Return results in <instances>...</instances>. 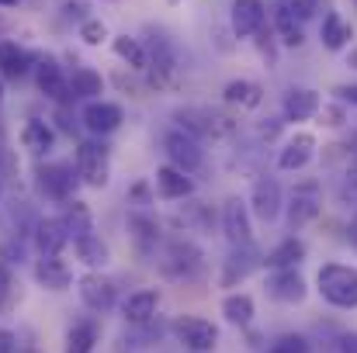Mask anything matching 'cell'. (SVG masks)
Masks as SVG:
<instances>
[{
  "mask_svg": "<svg viewBox=\"0 0 357 353\" xmlns=\"http://www.w3.org/2000/svg\"><path fill=\"white\" fill-rule=\"evenodd\" d=\"M319 215V201L309 194V191H298L295 198H291V205H288V226L291 229H302L305 222H312Z\"/></svg>",
  "mask_w": 357,
  "mask_h": 353,
  "instance_id": "cell-32",
  "label": "cell"
},
{
  "mask_svg": "<svg viewBox=\"0 0 357 353\" xmlns=\"http://www.w3.org/2000/svg\"><path fill=\"white\" fill-rule=\"evenodd\" d=\"M156 308H160V288H142V291H135V295L125 298L121 315L132 326H149L153 315H156Z\"/></svg>",
  "mask_w": 357,
  "mask_h": 353,
  "instance_id": "cell-17",
  "label": "cell"
},
{
  "mask_svg": "<svg viewBox=\"0 0 357 353\" xmlns=\"http://www.w3.org/2000/svg\"><path fill=\"white\" fill-rule=\"evenodd\" d=\"M80 38H84L87 45H101V42L108 38V24H105L101 17H84V21H80Z\"/></svg>",
  "mask_w": 357,
  "mask_h": 353,
  "instance_id": "cell-34",
  "label": "cell"
},
{
  "mask_svg": "<svg viewBox=\"0 0 357 353\" xmlns=\"http://www.w3.org/2000/svg\"><path fill=\"white\" fill-rule=\"evenodd\" d=\"M73 249H77L80 263H87L91 270H101V267H108V260H112L108 242L98 233H87V235H80V239H73Z\"/></svg>",
  "mask_w": 357,
  "mask_h": 353,
  "instance_id": "cell-27",
  "label": "cell"
},
{
  "mask_svg": "<svg viewBox=\"0 0 357 353\" xmlns=\"http://www.w3.org/2000/svg\"><path fill=\"white\" fill-rule=\"evenodd\" d=\"M316 291L333 308H357V267L351 263H323L316 274Z\"/></svg>",
  "mask_w": 357,
  "mask_h": 353,
  "instance_id": "cell-1",
  "label": "cell"
},
{
  "mask_svg": "<svg viewBox=\"0 0 357 353\" xmlns=\"http://www.w3.org/2000/svg\"><path fill=\"white\" fill-rule=\"evenodd\" d=\"M340 353H357V333H347L340 340Z\"/></svg>",
  "mask_w": 357,
  "mask_h": 353,
  "instance_id": "cell-42",
  "label": "cell"
},
{
  "mask_svg": "<svg viewBox=\"0 0 357 353\" xmlns=\"http://www.w3.org/2000/svg\"><path fill=\"white\" fill-rule=\"evenodd\" d=\"M267 298L281 301V305H302L309 298V284L305 277L298 274V267H288V270H271L267 277Z\"/></svg>",
  "mask_w": 357,
  "mask_h": 353,
  "instance_id": "cell-10",
  "label": "cell"
},
{
  "mask_svg": "<svg viewBox=\"0 0 357 353\" xmlns=\"http://www.w3.org/2000/svg\"><path fill=\"white\" fill-rule=\"evenodd\" d=\"M31 66H35V59L17 42H0V77L3 80H21L31 73Z\"/></svg>",
  "mask_w": 357,
  "mask_h": 353,
  "instance_id": "cell-24",
  "label": "cell"
},
{
  "mask_svg": "<svg viewBox=\"0 0 357 353\" xmlns=\"http://www.w3.org/2000/svg\"><path fill=\"white\" fill-rule=\"evenodd\" d=\"M21 146H24L28 152H35V156H45V152L56 146V132H52V125L42 121V118L24 121V128H21Z\"/></svg>",
  "mask_w": 357,
  "mask_h": 353,
  "instance_id": "cell-26",
  "label": "cell"
},
{
  "mask_svg": "<svg viewBox=\"0 0 357 353\" xmlns=\"http://www.w3.org/2000/svg\"><path fill=\"white\" fill-rule=\"evenodd\" d=\"M354 7H357V0H354Z\"/></svg>",
  "mask_w": 357,
  "mask_h": 353,
  "instance_id": "cell-47",
  "label": "cell"
},
{
  "mask_svg": "<svg viewBox=\"0 0 357 353\" xmlns=\"http://www.w3.org/2000/svg\"><path fill=\"white\" fill-rule=\"evenodd\" d=\"M267 353H309V340L298 333H288V336H278Z\"/></svg>",
  "mask_w": 357,
  "mask_h": 353,
  "instance_id": "cell-37",
  "label": "cell"
},
{
  "mask_svg": "<svg viewBox=\"0 0 357 353\" xmlns=\"http://www.w3.org/2000/svg\"><path fill=\"white\" fill-rule=\"evenodd\" d=\"M267 21V7L264 0H233V10H229V24H233V35L236 38H253Z\"/></svg>",
  "mask_w": 357,
  "mask_h": 353,
  "instance_id": "cell-14",
  "label": "cell"
},
{
  "mask_svg": "<svg viewBox=\"0 0 357 353\" xmlns=\"http://www.w3.org/2000/svg\"><path fill=\"white\" fill-rule=\"evenodd\" d=\"M21 0H0V7H17Z\"/></svg>",
  "mask_w": 357,
  "mask_h": 353,
  "instance_id": "cell-44",
  "label": "cell"
},
{
  "mask_svg": "<svg viewBox=\"0 0 357 353\" xmlns=\"http://www.w3.org/2000/svg\"><path fill=\"white\" fill-rule=\"evenodd\" d=\"M333 97H337L340 104H347V108H357V80L354 84H340V87L333 91Z\"/></svg>",
  "mask_w": 357,
  "mask_h": 353,
  "instance_id": "cell-40",
  "label": "cell"
},
{
  "mask_svg": "<svg viewBox=\"0 0 357 353\" xmlns=\"http://www.w3.org/2000/svg\"><path fill=\"white\" fill-rule=\"evenodd\" d=\"M177 128H184L188 135L195 139H222L233 132V121L226 115H215V111H205V108H184L177 111Z\"/></svg>",
  "mask_w": 357,
  "mask_h": 353,
  "instance_id": "cell-7",
  "label": "cell"
},
{
  "mask_svg": "<svg viewBox=\"0 0 357 353\" xmlns=\"http://www.w3.org/2000/svg\"><path fill=\"white\" fill-rule=\"evenodd\" d=\"M77 177L87 184V187H108L112 180V159H108V149L105 146H94V142H80L77 146Z\"/></svg>",
  "mask_w": 357,
  "mask_h": 353,
  "instance_id": "cell-4",
  "label": "cell"
},
{
  "mask_svg": "<svg viewBox=\"0 0 357 353\" xmlns=\"http://www.w3.org/2000/svg\"><path fill=\"white\" fill-rule=\"evenodd\" d=\"M316 149H319V142H316L312 132H295V135L281 146V152H278V170H284V173L305 170V166L312 163Z\"/></svg>",
  "mask_w": 357,
  "mask_h": 353,
  "instance_id": "cell-11",
  "label": "cell"
},
{
  "mask_svg": "<svg viewBox=\"0 0 357 353\" xmlns=\"http://www.w3.org/2000/svg\"><path fill=\"white\" fill-rule=\"evenodd\" d=\"M10 295H14V274H10V267L0 260V308L10 305Z\"/></svg>",
  "mask_w": 357,
  "mask_h": 353,
  "instance_id": "cell-39",
  "label": "cell"
},
{
  "mask_svg": "<svg viewBox=\"0 0 357 353\" xmlns=\"http://www.w3.org/2000/svg\"><path fill=\"white\" fill-rule=\"evenodd\" d=\"M319 38H323V49L340 52V49H347V45L354 42V24H351V21H344L337 10H326L323 28H319Z\"/></svg>",
  "mask_w": 357,
  "mask_h": 353,
  "instance_id": "cell-19",
  "label": "cell"
},
{
  "mask_svg": "<svg viewBox=\"0 0 357 353\" xmlns=\"http://www.w3.org/2000/svg\"><path fill=\"white\" fill-rule=\"evenodd\" d=\"M347 239H351V246H354V249H357V219H354V222H351V229H347Z\"/></svg>",
  "mask_w": 357,
  "mask_h": 353,
  "instance_id": "cell-43",
  "label": "cell"
},
{
  "mask_svg": "<svg viewBox=\"0 0 357 353\" xmlns=\"http://www.w3.org/2000/svg\"><path fill=\"white\" fill-rule=\"evenodd\" d=\"M351 66L357 70V49H351Z\"/></svg>",
  "mask_w": 357,
  "mask_h": 353,
  "instance_id": "cell-45",
  "label": "cell"
},
{
  "mask_svg": "<svg viewBox=\"0 0 357 353\" xmlns=\"http://www.w3.org/2000/svg\"><path fill=\"white\" fill-rule=\"evenodd\" d=\"M80 121H84V128L91 132V135H112V132H119L121 121H125V111H121L119 104H112V101H87L84 104V111H80Z\"/></svg>",
  "mask_w": 357,
  "mask_h": 353,
  "instance_id": "cell-13",
  "label": "cell"
},
{
  "mask_svg": "<svg viewBox=\"0 0 357 353\" xmlns=\"http://www.w3.org/2000/svg\"><path fill=\"white\" fill-rule=\"evenodd\" d=\"M31 235H35V249H38V256H59L63 246L70 242V235H66V229H63L59 219H38Z\"/></svg>",
  "mask_w": 357,
  "mask_h": 353,
  "instance_id": "cell-18",
  "label": "cell"
},
{
  "mask_svg": "<svg viewBox=\"0 0 357 353\" xmlns=\"http://www.w3.org/2000/svg\"><path fill=\"white\" fill-rule=\"evenodd\" d=\"M170 333L184 350L191 353H212L219 347V326L202 319V315H177L170 322Z\"/></svg>",
  "mask_w": 357,
  "mask_h": 353,
  "instance_id": "cell-2",
  "label": "cell"
},
{
  "mask_svg": "<svg viewBox=\"0 0 357 353\" xmlns=\"http://www.w3.org/2000/svg\"><path fill=\"white\" fill-rule=\"evenodd\" d=\"M319 104H323L319 91H312V87H291L284 94V101H281V115H284V121H309V118L319 115Z\"/></svg>",
  "mask_w": 357,
  "mask_h": 353,
  "instance_id": "cell-15",
  "label": "cell"
},
{
  "mask_svg": "<svg viewBox=\"0 0 357 353\" xmlns=\"http://www.w3.org/2000/svg\"><path fill=\"white\" fill-rule=\"evenodd\" d=\"M222 101L239 108V111H253V108L264 104V87L253 84V80H229L222 87Z\"/></svg>",
  "mask_w": 357,
  "mask_h": 353,
  "instance_id": "cell-22",
  "label": "cell"
},
{
  "mask_svg": "<svg viewBox=\"0 0 357 353\" xmlns=\"http://www.w3.org/2000/svg\"><path fill=\"white\" fill-rule=\"evenodd\" d=\"M112 49H115V56H119L121 63H128L132 70H146L149 66V52H146V45L139 42V38H128V35H115L112 38Z\"/></svg>",
  "mask_w": 357,
  "mask_h": 353,
  "instance_id": "cell-30",
  "label": "cell"
},
{
  "mask_svg": "<svg viewBox=\"0 0 357 353\" xmlns=\"http://www.w3.org/2000/svg\"><path fill=\"white\" fill-rule=\"evenodd\" d=\"M66 80H70L73 101H77V97H84V101H98V97L105 94V77H101L98 70H91V66H77Z\"/></svg>",
  "mask_w": 357,
  "mask_h": 353,
  "instance_id": "cell-28",
  "label": "cell"
},
{
  "mask_svg": "<svg viewBox=\"0 0 357 353\" xmlns=\"http://www.w3.org/2000/svg\"><path fill=\"white\" fill-rule=\"evenodd\" d=\"M163 152L170 159V166L184 170V173H198L205 166V149L195 135H188L184 128H167L163 132Z\"/></svg>",
  "mask_w": 357,
  "mask_h": 353,
  "instance_id": "cell-3",
  "label": "cell"
},
{
  "mask_svg": "<svg viewBox=\"0 0 357 353\" xmlns=\"http://www.w3.org/2000/svg\"><path fill=\"white\" fill-rule=\"evenodd\" d=\"M98 343V326L94 322H77L66 333V350L63 353H91Z\"/></svg>",
  "mask_w": 357,
  "mask_h": 353,
  "instance_id": "cell-33",
  "label": "cell"
},
{
  "mask_svg": "<svg viewBox=\"0 0 357 353\" xmlns=\"http://www.w3.org/2000/svg\"><path fill=\"white\" fill-rule=\"evenodd\" d=\"M319 118H323V125H330V128H340V125H347L351 118H347V104H319Z\"/></svg>",
  "mask_w": 357,
  "mask_h": 353,
  "instance_id": "cell-38",
  "label": "cell"
},
{
  "mask_svg": "<svg viewBox=\"0 0 357 353\" xmlns=\"http://www.w3.org/2000/svg\"><path fill=\"white\" fill-rule=\"evenodd\" d=\"M132 229H135V239H139V246H153L156 239H160V229H156V222L153 219H146V215H132V222H128Z\"/></svg>",
  "mask_w": 357,
  "mask_h": 353,
  "instance_id": "cell-35",
  "label": "cell"
},
{
  "mask_svg": "<svg viewBox=\"0 0 357 353\" xmlns=\"http://www.w3.org/2000/svg\"><path fill=\"white\" fill-rule=\"evenodd\" d=\"M77 184H80V177H77L73 163H45V166H38V191L49 201H70Z\"/></svg>",
  "mask_w": 357,
  "mask_h": 353,
  "instance_id": "cell-6",
  "label": "cell"
},
{
  "mask_svg": "<svg viewBox=\"0 0 357 353\" xmlns=\"http://www.w3.org/2000/svg\"><path fill=\"white\" fill-rule=\"evenodd\" d=\"M14 343H17V336L7 333V329H0V353H14Z\"/></svg>",
  "mask_w": 357,
  "mask_h": 353,
  "instance_id": "cell-41",
  "label": "cell"
},
{
  "mask_svg": "<svg viewBox=\"0 0 357 353\" xmlns=\"http://www.w3.org/2000/svg\"><path fill=\"white\" fill-rule=\"evenodd\" d=\"M274 35H278V38H281V45H288V49H298V45L305 42L302 21H298V17H291V14L284 10V3L274 10Z\"/></svg>",
  "mask_w": 357,
  "mask_h": 353,
  "instance_id": "cell-31",
  "label": "cell"
},
{
  "mask_svg": "<svg viewBox=\"0 0 357 353\" xmlns=\"http://www.w3.org/2000/svg\"><path fill=\"white\" fill-rule=\"evenodd\" d=\"M250 215L257 219V222H264V226H271V222H278L281 219V212H284V194H281V184L274 180V177H260L257 184H253V191H250Z\"/></svg>",
  "mask_w": 357,
  "mask_h": 353,
  "instance_id": "cell-5",
  "label": "cell"
},
{
  "mask_svg": "<svg viewBox=\"0 0 357 353\" xmlns=\"http://www.w3.org/2000/svg\"><path fill=\"white\" fill-rule=\"evenodd\" d=\"M156 194L163 201H184V198L195 194V180H191V173H184V170L167 163V166L156 170Z\"/></svg>",
  "mask_w": 357,
  "mask_h": 353,
  "instance_id": "cell-16",
  "label": "cell"
},
{
  "mask_svg": "<svg viewBox=\"0 0 357 353\" xmlns=\"http://www.w3.org/2000/svg\"><path fill=\"white\" fill-rule=\"evenodd\" d=\"M59 222H63V229H66V235H70V242L80 239V235L94 233V215H91V208H87L84 201H77V198L63 201V215H59Z\"/></svg>",
  "mask_w": 357,
  "mask_h": 353,
  "instance_id": "cell-25",
  "label": "cell"
},
{
  "mask_svg": "<svg viewBox=\"0 0 357 353\" xmlns=\"http://www.w3.org/2000/svg\"><path fill=\"white\" fill-rule=\"evenodd\" d=\"M77 291H80V301L91 308V312H108L115 308V298H119V288L112 277H105L101 270H91L77 281Z\"/></svg>",
  "mask_w": 357,
  "mask_h": 353,
  "instance_id": "cell-9",
  "label": "cell"
},
{
  "mask_svg": "<svg viewBox=\"0 0 357 353\" xmlns=\"http://www.w3.org/2000/svg\"><path fill=\"white\" fill-rule=\"evenodd\" d=\"M222 233L233 246H253V215H250L246 201L229 198L222 205Z\"/></svg>",
  "mask_w": 357,
  "mask_h": 353,
  "instance_id": "cell-12",
  "label": "cell"
},
{
  "mask_svg": "<svg viewBox=\"0 0 357 353\" xmlns=\"http://www.w3.org/2000/svg\"><path fill=\"white\" fill-rule=\"evenodd\" d=\"M222 315H226L229 326L246 329V326L253 322V315H257V305H253V298H250L246 291H233V295L222 298Z\"/></svg>",
  "mask_w": 357,
  "mask_h": 353,
  "instance_id": "cell-29",
  "label": "cell"
},
{
  "mask_svg": "<svg viewBox=\"0 0 357 353\" xmlns=\"http://www.w3.org/2000/svg\"><path fill=\"white\" fill-rule=\"evenodd\" d=\"M35 281H38L42 288H49V291H66V288L73 284V274H70V267H66L59 256H38V263H35Z\"/></svg>",
  "mask_w": 357,
  "mask_h": 353,
  "instance_id": "cell-20",
  "label": "cell"
},
{
  "mask_svg": "<svg viewBox=\"0 0 357 353\" xmlns=\"http://www.w3.org/2000/svg\"><path fill=\"white\" fill-rule=\"evenodd\" d=\"M0 94H3V87H0Z\"/></svg>",
  "mask_w": 357,
  "mask_h": 353,
  "instance_id": "cell-46",
  "label": "cell"
},
{
  "mask_svg": "<svg viewBox=\"0 0 357 353\" xmlns=\"http://www.w3.org/2000/svg\"><path fill=\"white\" fill-rule=\"evenodd\" d=\"M302 260H305V242L298 235H288L264 256V267L267 270H288V267H298Z\"/></svg>",
  "mask_w": 357,
  "mask_h": 353,
  "instance_id": "cell-23",
  "label": "cell"
},
{
  "mask_svg": "<svg viewBox=\"0 0 357 353\" xmlns=\"http://www.w3.org/2000/svg\"><path fill=\"white\" fill-rule=\"evenodd\" d=\"M35 84H38V91L49 97V101H56L59 108H66V104H73V91H70V80H66V73H63V66L52 59V56H45V59H38L35 66Z\"/></svg>",
  "mask_w": 357,
  "mask_h": 353,
  "instance_id": "cell-8",
  "label": "cell"
},
{
  "mask_svg": "<svg viewBox=\"0 0 357 353\" xmlns=\"http://www.w3.org/2000/svg\"><path fill=\"white\" fill-rule=\"evenodd\" d=\"M257 267H264V260L257 256V249H253V246H233V256L226 260V270H222V284H226V288H233L236 281L250 277Z\"/></svg>",
  "mask_w": 357,
  "mask_h": 353,
  "instance_id": "cell-21",
  "label": "cell"
},
{
  "mask_svg": "<svg viewBox=\"0 0 357 353\" xmlns=\"http://www.w3.org/2000/svg\"><path fill=\"white\" fill-rule=\"evenodd\" d=\"M323 3L326 0H284V10L291 17H298V21H309V17H316L323 10Z\"/></svg>",
  "mask_w": 357,
  "mask_h": 353,
  "instance_id": "cell-36",
  "label": "cell"
}]
</instances>
